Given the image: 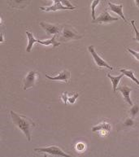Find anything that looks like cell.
Returning <instances> with one entry per match:
<instances>
[{
    "instance_id": "obj_1",
    "label": "cell",
    "mask_w": 139,
    "mask_h": 157,
    "mask_svg": "<svg viewBox=\"0 0 139 157\" xmlns=\"http://www.w3.org/2000/svg\"><path fill=\"white\" fill-rule=\"evenodd\" d=\"M10 116L14 124L25 135L28 142H30L32 138V132L35 127V123L25 116L21 115L15 113L14 111H10Z\"/></svg>"
},
{
    "instance_id": "obj_2",
    "label": "cell",
    "mask_w": 139,
    "mask_h": 157,
    "mask_svg": "<svg viewBox=\"0 0 139 157\" xmlns=\"http://www.w3.org/2000/svg\"><path fill=\"white\" fill-rule=\"evenodd\" d=\"M26 35H27V38H28V46H27V48H26V52L29 53L31 52V50L33 48V45L35 44L36 42H38V43H40L42 45H44V46H50V45H52L53 47H56L60 45V42H58L55 40V35H53L51 39L49 40H38L34 38V36L32 33H31L30 31L26 30Z\"/></svg>"
},
{
    "instance_id": "obj_3",
    "label": "cell",
    "mask_w": 139,
    "mask_h": 157,
    "mask_svg": "<svg viewBox=\"0 0 139 157\" xmlns=\"http://www.w3.org/2000/svg\"><path fill=\"white\" fill-rule=\"evenodd\" d=\"M60 33H61L59 36V40L64 42H69L71 40H79L83 38V36L80 35L73 26L68 25L62 27V31Z\"/></svg>"
},
{
    "instance_id": "obj_4",
    "label": "cell",
    "mask_w": 139,
    "mask_h": 157,
    "mask_svg": "<svg viewBox=\"0 0 139 157\" xmlns=\"http://www.w3.org/2000/svg\"><path fill=\"white\" fill-rule=\"evenodd\" d=\"M34 151L36 152L40 153H46L48 155H57V156H71L69 154L64 152V151L62 150L61 148L58 147V146H50L47 147H38L34 148L33 149Z\"/></svg>"
},
{
    "instance_id": "obj_5",
    "label": "cell",
    "mask_w": 139,
    "mask_h": 157,
    "mask_svg": "<svg viewBox=\"0 0 139 157\" xmlns=\"http://www.w3.org/2000/svg\"><path fill=\"white\" fill-rule=\"evenodd\" d=\"M88 51L90 52L91 56H92L93 59H94V62L96 63V65L99 68H107L110 69V70H113V67H111V65H109L108 63H107L106 61L104 60L100 56H99L94 50V46H90L88 47Z\"/></svg>"
},
{
    "instance_id": "obj_6",
    "label": "cell",
    "mask_w": 139,
    "mask_h": 157,
    "mask_svg": "<svg viewBox=\"0 0 139 157\" xmlns=\"http://www.w3.org/2000/svg\"><path fill=\"white\" fill-rule=\"evenodd\" d=\"M38 76V72H35V71H30V72L25 76V78H24L23 82L24 90H27L28 89H31V88H33V87L35 86Z\"/></svg>"
},
{
    "instance_id": "obj_7",
    "label": "cell",
    "mask_w": 139,
    "mask_h": 157,
    "mask_svg": "<svg viewBox=\"0 0 139 157\" xmlns=\"http://www.w3.org/2000/svg\"><path fill=\"white\" fill-rule=\"evenodd\" d=\"M117 21H119V18H116V17H111V15H110V13L108 12V11H107V10H105L104 12H102L101 14L97 17L96 19L92 21V23L108 24Z\"/></svg>"
},
{
    "instance_id": "obj_8",
    "label": "cell",
    "mask_w": 139,
    "mask_h": 157,
    "mask_svg": "<svg viewBox=\"0 0 139 157\" xmlns=\"http://www.w3.org/2000/svg\"><path fill=\"white\" fill-rule=\"evenodd\" d=\"M40 25L47 33V35H55L62 31L61 27L58 25H54V24L40 22Z\"/></svg>"
},
{
    "instance_id": "obj_9",
    "label": "cell",
    "mask_w": 139,
    "mask_h": 157,
    "mask_svg": "<svg viewBox=\"0 0 139 157\" xmlns=\"http://www.w3.org/2000/svg\"><path fill=\"white\" fill-rule=\"evenodd\" d=\"M46 78L49 80L54 81V82H64L65 83H69L71 78V73L69 70H63L62 72L58 74L55 77H50L49 75L46 74Z\"/></svg>"
},
{
    "instance_id": "obj_10",
    "label": "cell",
    "mask_w": 139,
    "mask_h": 157,
    "mask_svg": "<svg viewBox=\"0 0 139 157\" xmlns=\"http://www.w3.org/2000/svg\"><path fill=\"white\" fill-rule=\"evenodd\" d=\"M117 90L122 94L123 98H124L125 101L129 105H133L132 99H131V97H130V94H131V92L133 90L132 88H130V87H129L126 85H122V86L117 87Z\"/></svg>"
},
{
    "instance_id": "obj_11",
    "label": "cell",
    "mask_w": 139,
    "mask_h": 157,
    "mask_svg": "<svg viewBox=\"0 0 139 157\" xmlns=\"http://www.w3.org/2000/svg\"><path fill=\"white\" fill-rule=\"evenodd\" d=\"M107 4H108L109 6V9L111 10V12H115V13L117 14L120 18H122V19L124 20V21H125V23L129 24L128 21L126 20V18H125V15H124V13H123L122 3H121V4H115V3H112V2H107Z\"/></svg>"
},
{
    "instance_id": "obj_12",
    "label": "cell",
    "mask_w": 139,
    "mask_h": 157,
    "mask_svg": "<svg viewBox=\"0 0 139 157\" xmlns=\"http://www.w3.org/2000/svg\"><path fill=\"white\" fill-rule=\"evenodd\" d=\"M54 3L50 7H41L40 9L42 11H44V12H56V11H59V10H74V8H72V7H66L63 5L60 2H54Z\"/></svg>"
},
{
    "instance_id": "obj_13",
    "label": "cell",
    "mask_w": 139,
    "mask_h": 157,
    "mask_svg": "<svg viewBox=\"0 0 139 157\" xmlns=\"http://www.w3.org/2000/svg\"><path fill=\"white\" fill-rule=\"evenodd\" d=\"M111 129V125L109 124L107 121H103L99 123L97 125H94L92 127L93 132H103V134H106V133H108Z\"/></svg>"
},
{
    "instance_id": "obj_14",
    "label": "cell",
    "mask_w": 139,
    "mask_h": 157,
    "mask_svg": "<svg viewBox=\"0 0 139 157\" xmlns=\"http://www.w3.org/2000/svg\"><path fill=\"white\" fill-rule=\"evenodd\" d=\"M31 0H11L9 5L14 8H24L30 3Z\"/></svg>"
},
{
    "instance_id": "obj_15",
    "label": "cell",
    "mask_w": 139,
    "mask_h": 157,
    "mask_svg": "<svg viewBox=\"0 0 139 157\" xmlns=\"http://www.w3.org/2000/svg\"><path fill=\"white\" fill-rule=\"evenodd\" d=\"M123 77H124V73H121V74L118 76H111V74H107V78L111 80V83H112V88H113V91L116 92L117 91V87L118 85L120 83V80L122 79Z\"/></svg>"
},
{
    "instance_id": "obj_16",
    "label": "cell",
    "mask_w": 139,
    "mask_h": 157,
    "mask_svg": "<svg viewBox=\"0 0 139 157\" xmlns=\"http://www.w3.org/2000/svg\"><path fill=\"white\" fill-rule=\"evenodd\" d=\"M135 124H136V122H135L134 121V118L130 117L126 118V119L121 123L120 129H120V130H122V129H130V128L134 127Z\"/></svg>"
},
{
    "instance_id": "obj_17",
    "label": "cell",
    "mask_w": 139,
    "mask_h": 157,
    "mask_svg": "<svg viewBox=\"0 0 139 157\" xmlns=\"http://www.w3.org/2000/svg\"><path fill=\"white\" fill-rule=\"evenodd\" d=\"M120 73H124V75L126 76L127 78L131 79L133 82H134L136 84L139 86V80L137 79V78H136V77L134 76V73H133V71L132 69H128V68H120Z\"/></svg>"
},
{
    "instance_id": "obj_18",
    "label": "cell",
    "mask_w": 139,
    "mask_h": 157,
    "mask_svg": "<svg viewBox=\"0 0 139 157\" xmlns=\"http://www.w3.org/2000/svg\"><path fill=\"white\" fill-rule=\"evenodd\" d=\"M139 113V106L138 105H133L131 106V108L129 110V115L130 117L133 118H135Z\"/></svg>"
},
{
    "instance_id": "obj_19",
    "label": "cell",
    "mask_w": 139,
    "mask_h": 157,
    "mask_svg": "<svg viewBox=\"0 0 139 157\" xmlns=\"http://www.w3.org/2000/svg\"><path fill=\"white\" fill-rule=\"evenodd\" d=\"M75 149L77 152H84L86 150V143L83 142H79L76 144Z\"/></svg>"
},
{
    "instance_id": "obj_20",
    "label": "cell",
    "mask_w": 139,
    "mask_h": 157,
    "mask_svg": "<svg viewBox=\"0 0 139 157\" xmlns=\"http://www.w3.org/2000/svg\"><path fill=\"white\" fill-rule=\"evenodd\" d=\"M101 0H94L91 3V16H92V20L96 19V17H95V8L96 7L99 5V3L100 2Z\"/></svg>"
},
{
    "instance_id": "obj_21",
    "label": "cell",
    "mask_w": 139,
    "mask_h": 157,
    "mask_svg": "<svg viewBox=\"0 0 139 157\" xmlns=\"http://www.w3.org/2000/svg\"><path fill=\"white\" fill-rule=\"evenodd\" d=\"M131 25H132V27L133 28V30H134V33H135V37L134 38H133V39L134 40V41H137V42H139V31L137 29V27L135 26L134 20L131 21Z\"/></svg>"
},
{
    "instance_id": "obj_22",
    "label": "cell",
    "mask_w": 139,
    "mask_h": 157,
    "mask_svg": "<svg viewBox=\"0 0 139 157\" xmlns=\"http://www.w3.org/2000/svg\"><path fill=\"white\" fill-rule=\"evenodd\" d=\"M127 51L130 52V54L132 55L134 57L135 59L139 61V52H136V51H133V50L130 49V48H127Z\"/></svg>"
},
{
    "instance_id": "obj_23",
    "label": "cell",
    "mask_w": 139,
    "mask_h": 157,
    "mask_svg": "<svg viewBox=\"0 0 139 157\" xmlns=\"http://www.w3.org/2000/svg\"><path fill=\"white\" fill-rule=\"evenodd\" d=\"M59 2H61L62 4L64 5V6H66V7H72V8H74V9H76L77 7H74L72 3H71L70 2H69V0H59Z\"/></svg>"
},
{
    "instance_id": "obj_24",
    "label": "cell",
    "mask_w": 139,
    "mask_h": 157,
    "mask_svg": "<svg viewBox=\"0 0 139 157\" xmlns=\"http://www.w3.org/2000/svg\"><path fill=\"white\" fill-rule=\"evenodd\" d=\"M79 97V94L78 93H75V94H73V96H70L69 97V103H74L76 102V100H77V98Z\"/></svg>"
},
{
    "instance_id": "obj_25",
    "label": "cell",
    "mask_w": 139,
    "mask_h": 157,
    "mask_svg": "<svg viewBox=\"0 0 139 157\" xmlns=\"http://www.w3.org/2000/svg\"><path fill=\"white\" fill-rule=\"evenodd\" d=\"M61 98L63 102H64V104H66L67 102L69 101V97H68V93L67 92H64L61 95Z\"/></svg>"
},
{
    "instance_id": "obj_26",
    "label": "cell",
    "mask_w": 139,
    "mask_h": 157,
    "mask_svg": "<svg viewBox=\"0 0 139 157\" xmlns=\"http://www.w3.org/2000/svg\"><path fill=\"white\" fill-rule=\"evenodd\" d=\"M4 41V35H3V33H1V40H0V42H3Z\"/></svg>"
},
{
    "instance_id": "obj_27",
    "label": "cell",
    "mask_w": 139,
    "mask_h": 157,
    "mask_svg": "<svg viewBox=\"0 0 139 157\" xmlns=\"http://www.w3.org/2000/svg\"><path fill=\"white\" fill-rule=\"evenodd\" d=\"M133 2H135V4L137 7H139V0H133Z\"/></svg>"
},
{
    "instance_id": "obj_28",
    "label": "cell",
    "mask_w": 139,
    "mask_h": 157,
    "mask_svg": "<svg viewBox=\"0 0 139 157\" xmlns=\"http://www.w3.org/2000/svg\"><path fill=\"white\" fill-rule=\"evenodd\" d=\"M53 1H54V2H59V0H53Z\"/></svg>"
}]
</instances>
